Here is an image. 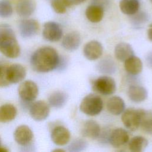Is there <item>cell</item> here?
<instances>
[{
	"mask_svg": "<svg viewBox=\"0 0 152 152\" xmlns=\"http://www.w3.org/2000/svg\"><path fill=\"white\" fill-rule=\"evenodd\" d=\"M59 59V56L56 49L50 46H44L34 52L30 58V64L36 72L45 73L55 69Z\"/></svg>",
	"mask_w": 152,
	"mask_h": 152,
	"instance_id": "1",
	"label": "cell"
},
{
	"mask_svg": "<svg viewBox=\"0 0 152 152\" xmlns=\"http://www.w3.org/2000/svg\"><path fill=\"white\" fill-rule=\"evenodd\" d=\"M0 52L5 56L14 59L20 53V47L11 27L6 24L0 25Z\"/></svg>",
	"mask_w": 152,
	"mask_h": 152,
	"instance_id": "2",
	"label": "cell"
},
{
	"mask_svg": "<svg viewBox=\"0 0 152 152\" xmlns=\"http://www.w3.org/2000/svg\"><path fill=\"white\" fill-rule=\"evenodd\" d=\"M103 103L102 98L97 94L90 93L85 96L80 105V110L88 116L99 114L103 109Z\"/></svg>",
	"mask_w": 152,
	"mask_h": 152,
	"instance_id": "3",
	"label": "cell"
},
{
	"mask_svg": "<svg viewBox=\"0 0 152 152\" xmlns=\"http://www.w3.org/2000/svg\"><path fill=\"white\" fill-rule=\"evenodd\" d=\"M18 93L22 100L25 102H30L37 97L39 88L36 83L31 80H26L20 84Z\"/></svg>",
	"mask_w": 152,
	"mask_h": 152,
	"instance_id": "4",
	"label": "cell"
},
{
	"mask_svg": "<svg viewBox=\"0 0 152 152\" xmlns=\"http://www.w3.org/2000/svg\"><path fill=\"white\" fill-rule=\"evenodd\" d=\"M93 89L103 95H110L116 90L115 80L109 76H101L94 80L93 84Z\"/></svg>",
	"mask_w": 152,
	"mask_h": 152,
	"instance_id": "5",
	"label": "cell"
},
{
	"mask_svg": "<svg viewBox=\"0 0 152 152\" xmlns=\"http://www.w3.org/2000/svg\"><path fill=\"white\" fill-rule=\"evenodd\" d=\"M122 122L124 126L131 131L137 130L140 125V109L129 108L125 110L122 115Z\"/></svg>",
	"mask_w": 152,
	"mask_h": 152,
	"instance_id": "6",
	"label": "cell"
},
{
	"mask_svg": "<svg viewBox=\"0 0 152 152\" xmlns=\"http://www.w3.org/2000/svg\"><path fill=\"white\" fill-rule=\"evenodd\" d=\"M63 31L61 26L55 21H48L43 25L42 35L44 39L49 42L59 41L62 36Z\"/></svg>",
	"mask_w": 152,
	"mask_h": 152,
	"instance_id": "7",
	"label": "cell"
},
{
	"mask_svg": "<svg viewBox=\"0 0 152 152\" xmlns=\"http://www.w3.org/2000/svg\"><path fill=\"white\" fill-rule=\"evenodd\" d=\"M29 112L31 117L36 121L45 120L50 113L49 104L45 101L38 100L30 106Z\"/></svg>",
	"mask_w": 152,
	"mask_h": 152,
	"instance_id": "8",
	"label": "cell"
},
{
	"mask_svg": "<svg viewBox=\"0 0 152 152\" xmlns=\"http://www.w3.org/2000/svg\"><path fill=\"white\" fill-rule=\"evenodd\" d=\"M18 30L22 37L31 38L39 31V24L34 19H23L19 23Z\"/></svg>",
	"mask_w": 152,
	"mask_h": 152,
	"instance_id": "9",
	"label": "cell"
},
{
	"mask_svg": "<svg viewBox=\"0 0 152 152\" xmlns=\"http://www.w3.org/2000/svg\"><path fill=\"white\" fill-rule=\"evenodd\" d=\"M14 138L19 145L26 146L32 141L33 132L27 125H21L17 127L14 131Z\"/></svg>",
	"mask_w": 152,
	"mask_h": 152,
	"instance_id": "10",
	"label": "cell"
},
{
	"mask_svg": "<svg viewBox=\"0 0 152 152\" xmlns=\"http://www.w3.org/2000/svg\"><path fill=\"white\" fill-rule=\"evenodd\" d=\"M7 73L10 84L18 83L22 81L26 76V68L19 64H14L8 66Z\"/></svg>",
	"mask_w": 152,
	"mask_h": 152,
	"instance_id": "11",
	"label": "cell"
},
{
	"mask_svg": "<svg viewBox=\"0 0 152 152\" xmlns=\"http://www.w3.org/2000/svg\"><path fill=\"white\" fill-rule=\"evenodd\" d=\"M103 51V46L97 40H91L87 42L83 49L84 56L90 61L96 60L99 58L102 55Z\"/></svg>",
	"mask_w": 152,
	"mask_h": 152,
	"instance_id": "12",
	"label": "cell"
},
{
	"mask_svg": "<svg viewBox=\"0 0 152 152\" xmlns=\"http://www.w3.org/2000/svg\"><path fill=\"white\" fill-rule=\"evenodd\" d=\"M50 138L54 144L62 146L66 144L69 141L71 134L69 131L65 126H57L52 129Z\"/></svg>",
	"mask_w": 152,
	"mask_h": 152,
	"instance_id": "13",
	"label": "cell"
},
{
	"mask_svg": "<svg viewBox=\"0 0 152 152\" xmlns=\"http://www.w3.org/2000/svg\"><path fill=\"white\" fill-rule=\"evenodd\" d=\"M128 140L129 135L128 132L120 128L113 129L109 137L110 144L115 147H119L124 145Z\"/></svg>",
	"mask_w": 152,
	"mask_h": 152,
	"instance_id": "14",
	"label": "cell"
},
{
	"mask_svg": "<svg viewBox=\"0 0 152 152\" xmlns=\"http://www.w3.org/2000/svg\"><path fill=\"white\" fill-rule=\"evenodd\" d=\"M81 43V37L77 31H71L67 33L62 40V47L69 51L76 50Z\"/></svg>",
	"mask_w": 152,
	"mask_h": 152,
	"instance_id": "15",
	"label": "cell"
},
{
	"mask_svg": "<svg viewBox=\"0 0 152 152\" xmlns=\"http://www.w3.org/2000/svg\"><path fill=\"white\" fill-rule=\"evenodd\" d=\"M36 10V4L31 0H21L15 7L17 15L22 18H28L31 16Z\"/></svg>",
	"mask_w": 152,
	"mask_h": 152,
	"instance_id": "16",
	"label": "cell"
},
{
	"mask_svg": "<svg viewBox=\"0 0 152 152\" xmlns=\"http://www.w3.org/2000/svg\"><path fill=\"white\" fill-rule=\"evenodd\" d=\"M81 132L84 137L96 139L100 134V127L96 121L88 120L84 122Z\"/></svg>",
	"mask_w": 152,
	"mask_h": 152,
	"instance_id": "17",
	"label": "cell"
},
{
	"mask_svg": "<svg viewBox=\"0 0 152 152\" xmlns=\"http://www.w3.org/2000/svg\"><path fill=\"white\" fill-rule=\"evenodd\" d=\"M128 96L132 102L140 103L147 99L148 92L146 88L142 86L132 85L128 88Z\"/></svg>",
	"mask_w": 152,
	"mask_h": 152,
	"instance_id": "18",
	"label": "cell"
},
{
	"mask_svg": "<svg viewBox=\"0 0 152 152\" xmlns=\"http://www.w3.org/2000/svg\"><path fill=\"white\" fill-rule=\"evenodd\" d=\"M142 62L137 56L132 55L124 61V68L126 71L131 75H136L142 70Z\"/></svg>",
	"mask_w": 152,
	"mask_h": 152,
	"instance_id": "19",
	"label": "cell"
},
{
	"mask_svg": "<svg viewBox=\"0 0 152 152\" xmlns=\"http://www.w3.org/2000/svg\"><path fill=\"white\" fill-rule=\"evenodd\" d=\"M114 54L118 60L124 62L128 58L134 55V50L129 43L121 42L116 45Z\"/></svg>",
	"mask_w": 152,
	"mask_h": 152,
	"instance_id": "20",
	"label": "cell"
},
{
	"mask_svg": "<svg viewBox=\"0 0 152 152\" xmlns=\"http://www.w3.org/2000/svg\"><path fill=\"white\" fill-rule=\"evenodd\" d=\"M108 111L112 115H119L125 109V102L119 96H113L109 99L106 103Z\"/></svg>",
	"mask_w": 152,
	"mask_h": 152,
	"instance_id": "21",
	"label": "cell"
},
{
	"mask_svg": "<svg viewBox=\"0 0 152 152\" xmlns=\"http://www.w3.org/2000/svg\"><path fill=\"white\" fill-rule=\"evenodd\" d=\"M17 114V108L12 104L7 103L0 106V122L7 123L14 120Z\"/></svg>",
	"mask_w": 152,
	"mask_h": 152,
	"instance_id": "22",
	"label": "cell"
},
{
	"mask_svg": "<svg viewBox=\"0 0 152 152\" xmlns=\"http://www.w3.org/2000/svg\"><path fill=\"white\" fill-rule=\"evenodd\" d=\"M85 14L87 18L91 23H99L103 17L104 9L100 6L91 4L87 7Z\"/></svg>",
	"mask_w": 152,
	"mask_h": 152,
	"instance_id": "23",
	"label": "cell"
},
{
	"mask_svg": "<svg viewBox=\"0 0 152 152\" xmlns=\"http://www.w3.org/2000/svg\"><path fill=\"white\" fill-rule=\"evenodd\" d=\"M68 95L64 91H56L53 92L48 98L49 104L55 108H61L66 103Z\"/></svg>",
	"mask_w": 152,
	"mask_h": 152,
	"instance_id": "24",
	"label": "cell"
},
{
	"mask_svg": "<svg viewBox=\"0 0 152 152\" xmlns=\"http://www.w3.org/2000/svg\"><path fill=\"white\" fill-rule=\"evenodd\" d=\"M140 8L139 0H121L119 8L122 13L132 15L138 11Z\"/></svg>",
	"mask_w": 152,
	"mask_h": 152,
	"instance_id": "25",
	"label": "cell"
},
{
	"mask_svg": "<svg viewBox=\"0 0 152 152\" xmlns=\"http://www.w3.org/2000/svg\"><path fill=\"white\" fill-rule=\"evenodd\" d=\"M140 126L146 134L152 135V112L140 109Z\"/></svg>",
	"mask_w": 152,
	"mask_h": 152,
	"instance_id": "26",
	"label": "cell"
},
{
	"mask_svg": "<svg viewBox=\"0 0 152 152\" xmlns=\"http://www.w3.org/2000/svg\"><path fill=\"white\" fill-rule=\"evenodd\" d=\"M148 140L142 136L133 137L128 143V148L132 152L143 151L148 145Z\"/></svg>",
	"mask_w": 152,
	"mask_h": 152,
	"instance_id": "27",
	"label": "cell"
},
{
	"mask_svg": "<svg viewBox=\"0 0 152 152\" xmlns=\"http://www.w3.org/2000/svg\"><path fill=\"white\" fill-rule=\"evenodd\" d=\"M97 68L100 72L107 74H112L116 70V65L110 58H104L100 61Z\"/></svg>",
	"mask_w": 152,
	"mask_h": 152,
	"instance_id": "28",
	"label": "cell"
},
{
	"mask_svg": "<svg viewBox=\"0 0 152 152\" xmlns=\"http://www.w3.org/2000/svg\"><path fill=\"white\" fill-rule=\"evenodd\" d=\"M132 15L131 21L135 27H141L148 20V15L145 12H137Z\"/></svg>",
	"mask_w": 152,
	"mask_h": 152,
	"instance_id": "29",
	"label": "cell"
},
{
	"mask_svg": "<svg viewBox=\"0 0 152 152\" xmlns=\"http://www.w3.org/2000/svg\"><path fill=\"white\" fill-rule=\"evenodd\" d=\"M13 14V7L9 0H0V17L8 18Z\"/></svg>",
	"mask_w": 152,
	"mask_h": 152,
	"instance_id": "30",
	"label": "cell"
},
{
	"mask_svg": "<svg viewBox=\"0 0 152 152\" xmlns=\"http://www.w3.org/2000/svg\"><path fill=\"white\" fill-rule=\"evenodd\" d=\"M87 147V142L82 138L74 140L68 146V151L71 152H78L84 150Z\"/></svg>",
	"mask_w": 152,
	"mask_h": 152,
	"instance_id": "31",
	"label": "cell"
},
{
	"mask_svg": "<svg viewBox=\"0 0 152 152\" xmlns=\"http://www.w3.org/2000/svg\"><path fill=\"white\" fill-rule=\"evenodd\" d=\"M7 65L0 64V87H5L10 84L7 78Z\"/></svg>",
	"mask_w": 152,
	"mask_h": 152,
	"instance_id": "32",
	"label": "cell"
},
{
	"mask_svg": "<svg viewBox=\"0 0 152 152\" xmlns=\"http://www.w3.org/2000/svg\"><path fill=\"white\" fill-rule=\"evenodd\" d=\"M51 7L57 14H64L66 11V7L61 0H52Z\"/></svg>",
	"mask_w": 152,
	"mask_h": 152,
	"instance_id": "33",
	"label": "cell"
},
{
	"mask_svg": "<svg viewBox=\"0 0 152 152\" xmlns=\"http://www.w3.org/2000/svg\"><path fill=\"white\" fill-rule=\"evenodd\" d=\"M111 4V0H91V4L101 7L104 10Z\"/></svg>",
	"mask_w": 152,
	"mask_h": 152,
	"instance_id": "34",
	"label": "cell"
},
{
	"mask_svg": "<svg viewBox=\"0 0 152 152\" xmlns=\"http://www.w3.org/2000/svg\"><path fill=\"white\" fill-rule=\"evenodd\" d=\"M66 61L65 59V58H64L62 56H59L58 64V66L56 69H57L58 70H62L66 66Z\"/></svg>",
	"mask_w": 152,
	"mask_h": 152,
	"instance_id": "35",
	"label": "cell"
},
{
	"mask_svg": "<svg viewBox=\"0 0 152 152\" xmlns=\"http://www.w3.org/2000/svg\"><path fill=\"white\" fill-rule=\"evenodd\" d=\"M147 62L150 67H152V52L148 53L147 56Z\"/></svg>",
	"mask_w": 152,
	"mask_h": 152,
	"instance_id": "36",
	"label": "cell"
},
{
	"mask_svg": "<svg viewBox=\"0 0 152 152\" xmlns=\"http://www.w3.org/2000/svg\"><path fill=\"white\" fill-rule=\"evenodd\" d=\"M64 4L66 6V7H71L74 4L72 3V0H61Z\"/></svg>",
	"mask_w": 152,
	"mask_h": 152,
	"instance_id": "37",
	"label": "cell"
},
{
	"mask_svg": "<svg viewBox=\"0 0 152 152\" xmlns=\"http://www.w3.org/2000/svg\"><path fill=\"white\" fill-rule=\"evenodd\" d=\"M147 36H148V38L151 41H152V24H151L149 26V27L147 30Z\"/></svg>",
	"mask_w": 152,
	"mask_h": 152,
	"instance_id": "38",
	"label": "cell"
},
{
	"mask_svg": "<svg viewBox=\"0 0 152 152\" xmlns=\"http://www.w3.org/2000/svg\"><path fill=\"white\" fill-rule=\"evenodd\" d=\"M86 0H72V3L74 5H79L84 2H85Z\"/></svg>",
	"mask_w": 152,
	"mask_h": 152,
	"instance_id": "39",
	"label": "cell"
},
{
	"mask_svg": "<svg viewBox=\"0 0 152 152\" xmlns=\"http://www.w3.org/2000/svg\"><path fill=\"white\" fill-rule=\"evenodd\" d=\"M8 151V149H7L5 147H4L1 145V139L0 137V152H7Z\"/></svg>",
	"mask_w": 152,
	"mask_h": 152,
	"instance_id": "40",
	"label": "cell"
},
{
	"mask_svg": "<svg viewBox=\"0 0 152 152\" xmlns=\"http://www.w3.org/2000/svg\"><path fill=\"white\" fill-rule=\"evenodd\" d=\"M53 151H65V150L62 149H55L53 150Z\"/></svg>",
	"mask_w": 152,
	"mask_h": 152,
	"instance_id": "41",
	"label": "cell"
},
{
	"mask_svg": "<svg viewBox=\"0 0 152 152\" xmlns=\"http://www.w3.org/2000/svg\"><path fill=\"white\" fill-rule=\"evenodd\" d=\"M150 1H151V2L152 3V0H150Z\"/></svg>",
	"mask_w": 152,
	"mask_h": 152,
	"instance_id": "42",
	"label": "cell"
}]
</instances>
